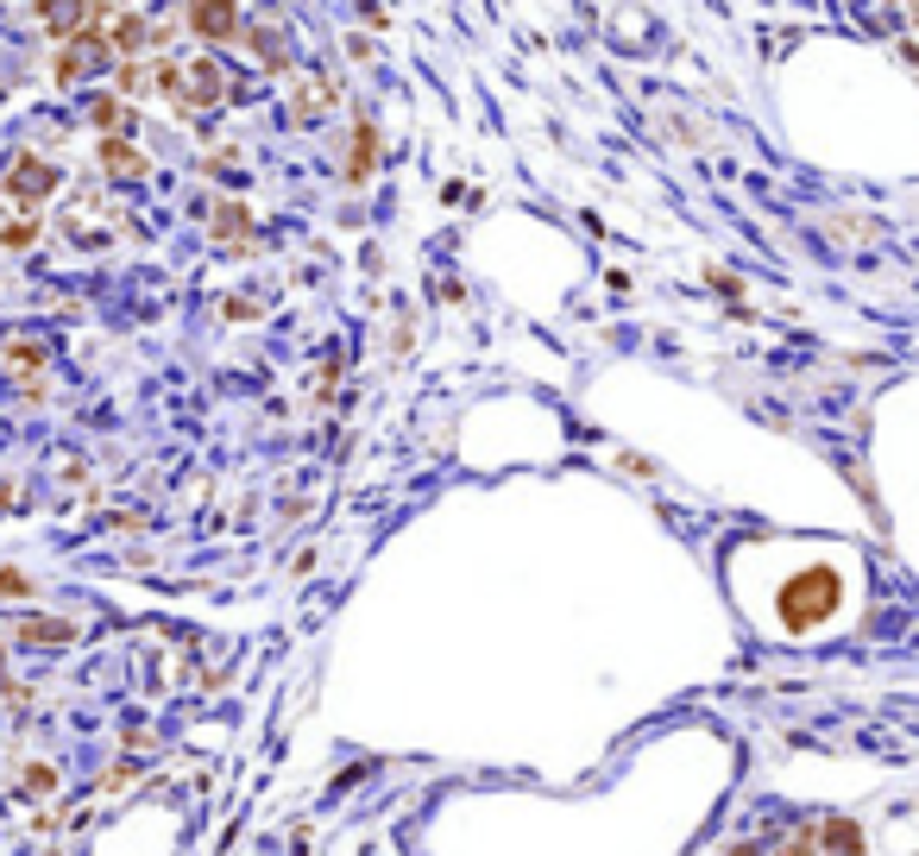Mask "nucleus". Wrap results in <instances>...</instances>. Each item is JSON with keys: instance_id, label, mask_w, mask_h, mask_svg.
Instances as JSON below:
<instances>
[{"instance_id": "nucleus-18", "label": "nucleus", "mask_w": 919, "mask_h": 856, "mask_svg": "<svg viewBox=\"0 0 919 856\" xmlns=\"http://www.w3.org/2000/svg\"><path fill=\"white\" fill-rule=\"evenodd\" d=\"M7 505H13V486H0V510H7Z\"/></svg>"}, {"instance_id": "nucleus-12", "label": "nucleus", "mask_w": 919, "mask_h": 856, "mask_svg": "<svg viewBox=\"0 0 919 856\" xmlns=\"http://www.w3.org/2000/svg\"><path fill=\"white\" fill-rule=\"evenodd\" d=\"M246 39H253V51H258V63H272V70H284V39H277L272 26H253V32H246Z\"/></svg>"}, {"instance_id": "nucleus-13", "label": "nucleus", "mask_w": 919, "mask_h": 856, "mask_svg": "<svg viewBox=\"0 0 919 856\" xmlns=\"http://www.w3.org/2000/svg\"><path fill=\"white\" fill-rule=\"evenodd\" d=\"M145 89H152V63L120 58V95H145Z\"/></svg>"}, {"instance_id": "nucleus-9", "label": "nucleus", "mask_w": 919, "mask_h": 856, "mask_svg": "<svg viewBox=\"0 0 919 856\" xmlns=\"http://www.w3.org/2000/svg\"><path fill=\"white\" fill-rule=\"evenodd\" d=\"M101 39H108V51H114V58H139L152 32H145V20H139V13H120V20L101 32Z\"/></svg>"}, {"instance_id": "nucleus-8", "label": "nucleus", "mask_w": 919, "mask_h": 856, "mask_svg": "<svg viewBox=\"0 0 919 856\" xmlns=\"http://www.w3.org/2000/svg\"><path fill=\"white\" fill-rule=\"evenodd\" d=\"M378 171V126L372 120H359L353 126V157H347V183H366Z\"/></svg>"}, {"instance_id": "nucleus-1", "label": "nucleus", "mask_w": 919, "mask_h": 856, "mask_svg": "<svg viewBox=\"0 0 919 856\" xmlns=\"http://www.w3.org/2000/svg\"><path fill=\"white\" fill-rule=\"evenodd\" d=\"M838 604H844L838 567L813 561L775 592V618H782V630H794V636H813V630H825V623L838 618Z\"/></svg>"}, {"instance_id": "nucleus-10", "label": "nucleus", "mask_w": 919, "mask_h": 856, "mask_svg": "<svg viewBox=\"0 0 919 856\" xmlns=\"http://www.w3.org/2000/svg\"><path fill=\"white\" fill-rule=\"evenodd\" d=\"M89 120H95V126H101V139H114V133H126V126H133V108H126V101H120V95H95V108H89Z\"/></svg>"}, {"instance_id": "nucleus-6", "label": "nucleus", "mask_w": 919, "mask_h": 856, "mask_svg": "<svg viewBox=\"0 0 919 856\" xmlns=\"http://www.w3.org/2000/svg\"><path fill=\"white\" fill-rule=\"evenodd\" d=\"M813 844H819V856H862V832L850 825V818H825V825H813Z\"/></svg>"}, {"instance_id": "nucleus-5", "label": "nucleus", "mask_w": 919, "mask_h": 856, "mask_svg": "<svg viewBox=\"0 0 919 856\" xmlns=\"http://www.w3.org/2000/svg\"><path fill=\"white\" fill-rule=\"evenodd\" d=\"M101 171H108V176H114V183H139V176H145V152H139V145H133V139H101Z\"/></svg>"}, {"instance_id": "nucleus-16", "label": "nucleus", "mask_w": 919, "mask_h": 856, "mask_svg": "<svg viewBox=\"0 0 919 856\" xmlns=\"http://www.w3.org/2000/svg\"><path fill=\"white\" fill-rule=\"evenodd\" d=\"M51 787H58V775H51L44 762H32V768H25V794H32V799H44Z\"/></svg>"}, {"instance_id": "nucleus-15", "label": "nucleus", "mask_w": 919, "mask_h": 856, "mask_svg": "<svg viewBox=\"0 0 919 856\" xmlns=\"http://www.w3.org/2000/svg\"><path fill=\"white\" fill-rule=\"evenodd\" d=\"M32 240H39V221H13V227H0V246H7V253H25Z\"/></svg>"}, {"instance_id": "nucleus-7", "label": "nucleus", "mask_w": 919, "mask_h": 856, "mask_svg": "<svg viewBox=\"0 0 919 856\" xmlns=\"http://www.w3.org/2000/svg\"><path fill=\"white\" fill-rule=\"evenodd\" d=\"M20 642H25V649H63V642H76V623H70V618H25L20 623Z\"/></svg>"}, {"instance_id": "nucleus-11", "label": "nucleus", "mask_w": 919, "mask_h": 856, "mask_svg": "<svg viewBox=\"0 0 919 856\" xmlns=\"http://www.w3.org/2000/svg\"><path fill=\"white\" fill-rule=\"evenodd\" d=\"M246 227H253V221H246V208H239V202H221V214H215V240L239 246V240H246Z\"/></svg>"}, {"instance_id": "nucleus-3", "label": "nucleus", "mask_w": 919, "mask_h": 856, "mask_svg": "<svg viewBox=\"0 0 919 856\" xmlns=\"http://www.w3.org/2000/svg\"><path fill=\"white\" fill-rule=\"evenodd\" d=\"M58 183H63V171L51 164V157H13V171L0 176V190H7V202H20V208H32L39 214L51 195H58Z\"/></svg>"}, {"instance_id": "nucleus-4", "label": "nucleus", "mask_w": 919, "mask_h": 856, "mask_svg": "<svg viewBox=\"0 0 919 856\" xmlns=\"http://www.w3.org/2000/svg\"><path fill=\"white\" fill-rule=\"evenodd\" d=\"M183 20H190V32H196L202 44H234L239 32H246L234 0H190V13H183Z\"/></svg>"}, {"instance_id": "nucleus-17", "label": "nucleus", "mask_w": 919, "mask_h": 856, "mask_svg": "<svg viewBox=\"0 0 919 856\" xmlns=\"http://www.w3.org/2000/svg\"><path fill=\"white\" fill-rule=\"evenodd\" d=\"M7 359H13V366H44V347H32V340H7Z\"/></svg>"}, {"instance_id": "nucleus-2", "label": "nucleus", "mask_w": 919, "mask_h": 856, "mask_svg": "<svg viewBox=\"0 0 919 856\" xmlns=\"http://www.w3.org/2000/svg\"><path fill=\"white\" fill-rule=\"evenodd\" d=\"M157 95L171 101L176 114H202V108H221L227 95V77H221L215 58H157L152 63Z\"/></svg>"}, {"instance_id": "nucleus-14", "label": "nucleus", "mask_w": 919, "mask_h": 856, "mask_svg": "<svg viewBox=\"0 0 919 856\" xmlns=\"http://www.w3.org/2000/svg\"><path fill=\"white\" fill-rule=\"evenodd\" d=\"M39 592V580L32 573H20V567H0V599H32Z\"/></svg>"}]
</instances>
